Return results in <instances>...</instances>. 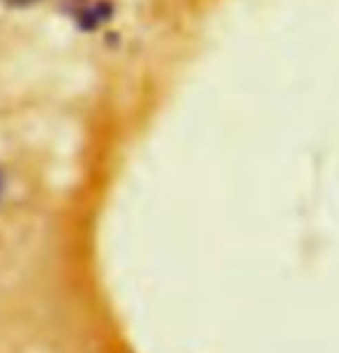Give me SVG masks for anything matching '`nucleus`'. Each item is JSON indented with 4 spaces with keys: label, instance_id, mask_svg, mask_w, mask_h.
<instances>
[{
    "label": "nucleus",
    "instance_id": "1",
    "mask_svg": "<svg viewBox=\"0 0 339 353\" xmlns=\"http://www.w3.org/2000/svg\"><path fill=\"white\" fill-rule=\"evenodd\" d=\"M8 5H12V8H28V5L37 3V0H5Z\"/></svg>",
    "mask_w": 339,
    "mask_h": 353
},
{
    "label": "nucleus",
    "instance_id": "2",
    "mask_svg": "<svg viewBox=\"0 0 339 353\" xmlns=\"http://www.w3.org/2000/svg\"><path fill=\"white\" fill-rule=\"evenodd\" d=\"M0 194H3V176H0Z\"/></svg>",
    "mask_w": 339,
    "mask_h": 353
}]
</instances>
